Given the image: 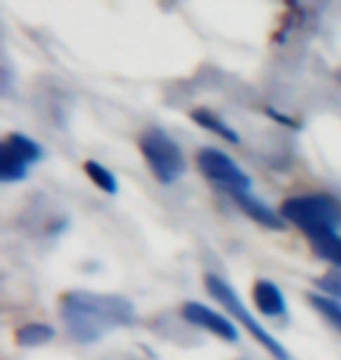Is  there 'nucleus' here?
<instances>
[{
  "label": "nucleus",
  "mask_w": 341,
  "mask_h": 360,
  "mask_svg": "<svg viewBox=\"0 0 341 360\" xmlns=\"http://www.w3.org/2000/svg\"><path fill=\"white\" fill-rule=\"evenodd\" d=\"M61 319L72 340L91 344L115 328L131 326L136 309L117 295L70 290L61 297Z\"/></svg>",
  "instance_id": "f257e3e1"
},
{
  "label": "nucleus",
  "mask_w": 341,
  "mask_h": 360,
  "mask_svg": "<svg viewBox=\"0 0 341 360\" xmlns=\"http://www.w3.org/2000/svg\"><path fill=\"white\" fill-rule=\"evenodd\" d=\"M281 215L292 222L309 236L311 241L330 236L341 225V208L325 194H304V197H290L283 201Z\"/></svg>",
  "instance_id": "f03ea898"
},
{
  "label": "nucleus",
  "mask_w": 341,
  "mask_h": 360,
  "mask_svg": "<svg viewBox=\"0 0 341 360\" xmlns=\"http://www.w3.org/2000/svg\"><path fill=\"white\" fill-rule=\"evenodd\" d=\"M138 148L148 162V167L162 185H171L185 174L187 164L183 150L171 136H166L162 129H148L138 139Z\"/></svg>",
  "instance_id": "7ed1b4c3"
},
{
  "label": "nucleus",
  "mask_w": 341,
  "mask_h": 360,
  "mask_svg": "<svg viewBox=\"0 0 341 360\" xmlns=\"http://www.w3.org/2000/svg\"><path fill=\"white\" fill-rule=\"evenodd\" d=\"M206 288H208V292L213 295V297L220 302V304L227 309V311L231 314V316H236L238 321L243 323L245 326V330L255 337V340L262 344V347L269 351V354L276 358V360H290V356H288V351H285V347H281V342H276L274 337L266 333V330L259 326V323L252 319V316L248 314V309H245L243 304H241V300L236 297V292H234V288H231L227 281H222V278H217V276H213V274H208L206 276Z\"/></svg>",
  "instance_id": "20e7f679"
},
{
  "label": "nucleus",
  "mask_w": 341,
  "mask_h": 360,
  "mask_svg": "<svg viewBox=\"0 0 341 360\" xmlns=\"http://www.w3.org/2000/svg\"><path fill=\"white\" fill-rule=\"evenodd\" d=\"M197 167L210 183L227 190L229 194L236 192H248L250 190V178L236 167V162L229 155L220 153L215 148H201L197 153Z\"/></svg>",
  "instance_id": "39448f33"
},
{
  "label": "nucleus",
  "mask_w": 341,
  "mask_h": 360,
  "mask_svg": "<svg viewBox=\"0 0 341 360\" xmlns=\"http://www.w3.org/2000/svg\"><path fill=\"white\" fill-rule=\"evenodd\" d=\"M183 319L187 323H192V326H199L208 330V333L217 335L224 342H231V344L238 342V330L231 326L224 316H220L204 304H199V302H187V304H183Z\"/></svg>",
  "instance_id": "423d86ee"
},
{
  "label": "nucleus",
  "mask_w": 341,
  "mask_h": 360,
  "mask_svg": "<svg viewBox=\"0 0 341 360\" xmlns=\"http://www.w3.org/2000/svg\"><path fill=\"white\" fill-rule=\"evenodd\" d=\"M252 300H255V307L264 316L285 314V300H283V292L266 278H259L257 283L252 285Z\"/></svg>",
  "instance_id": "0eeeda50"
},
{
  "label": "nucleus",
  "mask_w": 341,
  "mask_h": 360,
  "mask_svg": "<svg viewBox=\"0 0 341 360\" xmlns=\"http://www.w3.org/2000/svg\"><path fill=\"white\" fill-rule=\"evenodd\" d=\"M231 197H234L238 208H241L245 215H250V218L255 220V222H259V225H264V227H269V229H281L283 227V222H281L278 215H276L266 204H262L259 199L250 197L248 192H236V194H231Z\"/></svg>",
  "instance_id": "6e6552de"
},
{
  "label": "nucleus",
  "mask_w": 341,
  "mask_h": 360,
  "mask_svg": "<svg viewBox=\"0 0 341 360\" xmlns=\"http://www.w3.org/2000/svg\"><path fill=\"white\" fill-rule=\"evenodd\" d=\"M0 146H5L10 153H14L19 157L21 162H26V164H33V162H38L40 157H42V150L38 143H33L31 139H26L24 134H10V136H5L3 143Z\"/></svg>",
  "instance_id": "1a4fd4ad"
},
{
  "label": "nucleus",
  "mask_w": 341,
  "mask_h": 360,
  "mask_svg": "<svg viewBox=\"0 0 341 360\" xmlns=\"http://www.w3.org/2000/svg\"><path fill=\"white\" fill-rule=\"evenodd\" d=\"M14 340L19 347H42L54 340V328L45 326V323H28L14 333Z\"/></svg>",
  "instance_id": "9d476101"
},
{
  "label": "nucleus",
  "mask_w": 341,
  "mask_h": 360,
  "mask_svg": "<svg viewBox=\"0 0 341 360\" xmlns=\"http://www.w3.org/2000/svg\"><path fill=\"white\" fill-rule=\"evenodd\" d=\"M190 117L197 122L199 127H204L206 131H213V134L220 136V139L229 141V143H238V136L231 131V129L224 124V122L217 117L213 110H206V108H197V110L190 112Z\"/></svg>",
  "instance_id": "9b49d317"
},
{
  "label": "nucleus",
  "mask_w": 341,
  "mask_h": 360,
  "mask_svg": "<svg viewBox=\"0 0 341 360\" xmlns=\"http://www.w3.org/2000/svg\"><path fill=\"white\" fill-rule=\"evenodd\" d=\"M26 162H21L17 155L10 153L5 146H0V180L3 183H17L26 178Z\"/></svg>",
  "instance_id": "f8f14e48"
},
{
  "label": "nucleus",
  "mask_w": 341,
  "mask_h": 360,
  "mask_svg": "<svg viewBox=\"0 0 341 360\" xmlns=\"http://www.w3.org/2000/svg\"><path fill=\"white\" fill-rule=\"evenodd\" d=\"M311 248H314V253L318 257L330 260V262H335L337 267H341V236H337V234L321 236V239L311 241Z\"/></svg>",
  "instance_id": "ddd939ff"
},
{
  "label": "nucleus",
  "mask_w": 341,
  "mask_h": 360,
  "mask_svg": "<svg viewBox=\"0 0 341 360\" xmlns=\"http://www.w3.org/2000/svg\"><path fill=\"white\" fill-rule=\"evenodd\" d=\"M307 300L311 302V307H314L316 311H321L325 319H328L330 326H335L341 333V304H337V300L321 297V295H314V292H309Z\"/></svg>",
  "instance_id": "4468645a"
},
{
  "label": "nucleus",
  "mask_w": 341,
  "mask_h": 360,
  "mask_svg": "<svg viewBox=\"0 0 341 360\" xmlns=\"http://www.w3.org/2000/svg\"><path fill=\"white\" fill-rule=\"evenodd\" d=\"M84 174L89 176L103 192H108V194L117 192V180H115V176L105 167H101L98 162H91V160L84 162Z\"/></svg>",
  "instance_id": "2eb2a0df"
},
{
  "label": "nucleus",
  "mask_w": 341,
  "mask_h": 360,
  "mask_svg": "<svg viewBox=\"0 0 341 360\" xmlns=\"http://www.w3.org/2000/svg\"><path fill=\"white\" fill-rule=\"evenodd\" d=\"M316 285L321 288V290L328 292V295H332V297L341 300V271L332 269L328 274H323L321 278H316Z\"/></svg>",
  "instance_id": "dca6fc26"
}]
</instances>
